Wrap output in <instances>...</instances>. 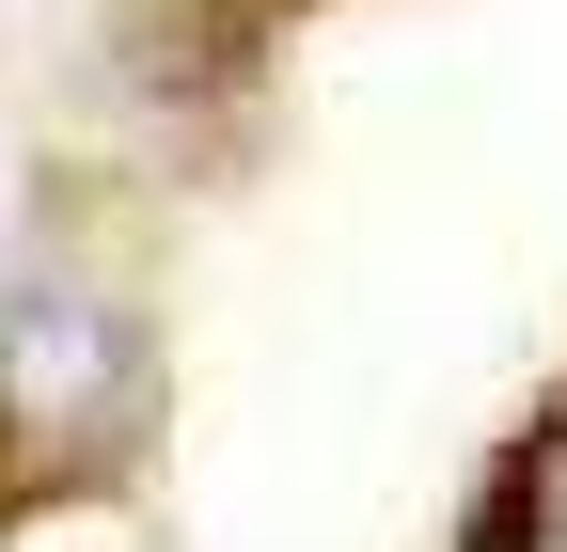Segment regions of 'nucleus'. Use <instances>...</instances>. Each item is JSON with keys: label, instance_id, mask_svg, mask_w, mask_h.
Here are the masks:
<instances>
[]
</instances>
